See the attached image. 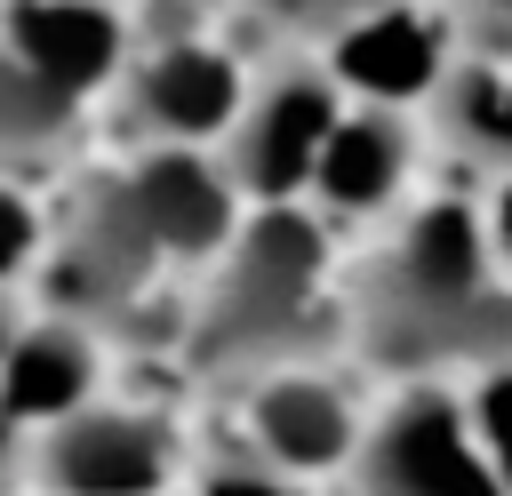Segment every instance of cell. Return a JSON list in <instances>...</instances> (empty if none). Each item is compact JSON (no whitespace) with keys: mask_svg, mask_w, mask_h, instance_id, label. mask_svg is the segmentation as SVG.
<instances>
[{"mask_svg":"<svg viewBox=\"0 0 512 496\" xmlns=\"http://www.w3.org/2000/svg\"><path fill=\"white\" fill-rule=\"evenodd\" d=\"M344 328L360 352L408 384H448L512 360V272L488 216L464 200L408 208L368 272L344 288Z\"/></svg>","mask_w":512,"mask_h":496,"instance_id":"cell-1","label":"cell"},{"mask_svg":"<svg viewBox=\"0 0 512 496\" xmlns=\"http://www.w3.org/2000/svg\"><path fill=\"white\" fill-rule=\"evenodd\" d=\"M344 328V288L328 256V224L312 208H248L216 248L208 288L184 312V360L224 384H256L272 368H304Z\"/></svg>","mask_w":512,"mask_h":496,"instance_id":"cell-2","label":"cell"},{"mask_svg":"<svg viewBox=\"0 0 512 496\" xmlns=\"http://www.w3.org/2000/svg\"><path fill=\"white\" fill-rule=\"evenodd\" d=\"M160 280H168V256L144 232V216L120 192V176H96V184L72 192V208H56L48 256H40L48 312L88 320V328H136V312H144V296Z\"/></svg>","mask_w":512,"mask_h":496,"instance_id":"cell-3","label":"cell"},{"mask_svg":"<svg viewBox=\"0 0 512 496\" xmlns=\"http://www.w3.org/2000/svg\"><path fill=\"white\" fill-rule=\"evenodd\" d=\"M344 88L328 80V64L312 48H296L288 64H272L264 80H248V104L232 120V136L216 144L224 176L240 184L248 208H304L312 192V168H320V144L336 136L344 120Z\"/></svg>","mask_w":512,"mask_h":496,"instance_id":"cell-4","label":"cell"},{"mask_svg":"<svg viewBox=\"0 0 512 496\" xmlns=\"http://www.w3.org/2000/svg\"><path fill=\"white\" fill-rule=\"evenodd\" d=\"M360 496H504L488 448L472 432V400L456 384H400L352 448Z\"/></svg>","mask_w":512,"mask_h":496,"instance_id":"cell-5","label":"cell"},{"mask_svg":"<svg viewBox=\"0 0 512 496\" xmlns=\"http://www.w3.org/2000/svg\"><path fill=\"white\" fill-rule=\"evenodd\" d=\"M120 128L144 144H200L216 152L248 104V72L232 48H216L200 24H168L152 40H136L128 72H120Z\"/></svg>","mask_w":512,"mask_h":496,"instance_id":"cell-6","label":"cell"},{"mask_svg":"<svg viewBox=\"0 0 512 496\" xmlns=\"http://www.w3.org/2000/svg\"><path fill=\"white\" fill-rule=\"evenodd\" d=\"M32 488L40 496H176L184 440L144 400H88L64 424L32 432Z\"/></svg>","mask_w":512,"mask_h":496,"instance_id":"cell-7","label":"cell"},{"mask_svg":"<svg viewBox=\"0 0 512 496\" xmlns=\"http://www.w3.org/2000/svg\"><path fill=\"white\" fill-rule=\"evenodd\" d=\"M360 432H368L360 400H352L320 360L272 368V376L240 384V440H248L256 464H272V472H288V480H312V488H320L328 472H352Z\"/></svg>","mask_w":512,"mask_h":496,"instance_id":"cell-8","label":"cell"},{"mask_svg":"<svg viewBox=\"0 0 512 496\" xmlns=\"http://www.w3.org/2000/svg\"><path fill=\"white\" fill-rule=\"evenodd\" d=\"M112 176H120V192L136 200V216H144V232L160 240L168 264H216V248H224V240L240 232V216H248L240 184H232L224 160L200 152V144H144V152H128Z\"/></svg>","mask_w":512,"mask_h":496,"instance_id":"cell-9","label":"cell"},{"mask_svg":"<svg viewBox=\"0 0 512 496\" xmlns=\"http://www.w3.org/2000/svg\"><path fill=\"white\" fill-rule=\"evenodd\" d=\"M328 64V80L352 96V104H384V112H408V104H432V88L448 80L456 64V24L432 8V0H392L376 16H360L352 32H336L328 48H312Z\"/></svg>","mask_w":512,"mask_h":496,"instance_id":"cell-10","label":"cell"},{"mask_svg":"<svg viewBox=\"0 0 512 496\" xmlns=\"http://www.w3.org/2000/svg\"><path fill=\"white\" fill-rule=\"evenodd\" d=\"M0 48L16 64H32L48 88H64L72 104L112 96L136 32L120 16V0H0Z\"/></svg>","mask_w":512,"mask_h":496,"instance_id":"cell-11","label":"cell"},{"mask_svg":"<svg viewBox=\"0 0 512 496\" xmlns=\"http://www.w3.org/2000/svg\"><path fill=\"white\" fill-rule=\"evenodd\" d=\"M416 168V136H408V112H384V104H344L336 136L320 144V168H312V192L304 208L320 224H360V216H384L400 200Z\"/></svg>","mask_w":512,"mask_h":496,"instance_id":"cell-12","label":"cell"},{"mask_svg":"<svg viewBox=\"0 0 512 496\" xmlns=\"http://www.w3.org/2000/svg\"><path fill=\"white\" fill-rule=\"evenodd\" d=\"M96 336H104V328H88V320L32 312V320L16 328V344H8V360H0V408H8L24 432H48V424H64L72 408H88L96 384H104V344H96Z\"/></svg>","mask_w":512,"mask_h":496,"instance_id":"cell-13","label":"cell"},{"mask_svg":"<svg viewBox=\"0 0 512 496\" xmlns=\"http://www.w3.org/2000/svg\"><path fill=\"white\" fill-rule=\"evenodd\" d=\"M424 112H432L440 144H456L464 160H480V168L512 176V56H496V48L456 56Z\"/></svg>","mask_w":512,"mask_h":496,"instance_id":"cell-14","label":"cell"},{"mask_svg":"<svg viewBox=\"0 0 512 496\" xmlns=\"http://www.w3.org/2000/svg\"><path fill=\"white\" fill-rule=\"evenodd\" d=\"M80 112H88V104H72L64 88H48L32 64H16V56L0 48V176H40V168H56V160L72 152V136H80Z\"/></svg>","mask_w":512,"mask_h":496,"instance_id":"cell-15","label":"cell"},{"mask_svg":"<svg viewBox=\"0 0 512 496\" xmlns=\"http://www.w3.org/2000/svg\"><path fill=\"white\" fill-rule=\"evenodd\" d=\"M264 16V32H280L288 48H328L336 32H352L360 16L392 8V0H248Z\"/></svg>","mask_w":512,"mask_h":496,"instance_id":"cell-16","label":"cell"},{"mask_svg":"<svg viewBox=\"0 0 512 496\" xmlns=\"http://www.w3.org/2000/svg\"><path fill=\"white\" fill-rule=\"evenodd\" d=\"M464 400H472V432H480V448H488V472H496V488L512 496V360H504V368H480V376L464 384Z\"/></svg>","mask_w":512,"mask_h":496,"instance_id":"cell-17","label":"cell"},{"mask_svg":"<svg viewBox=\"0 0 512 496\" xmlns=\"http://www.w3.org/2000/svg\"><path fill=\"white\" fill-rule=\"evenodd\" d=\"M48 256V216L24 200L16 176H0V288H16L24 272H40Z\"/></svg>","mask_w":512,"mask_h":496,"instance_id":"cell-18","label":"cell"},{"mask_svg":"<svg viewBox=\"0 0 512 496\" xmlns=\"http://www.w3.org/2000/svg\"><path fill=\"white\" fill-rule=\"evenodd\" d=\"M184 496H320L312 480H288V472H272V464H256L248 448L240 456H224V464H200L192 480H184Z\"/></svg>","mask_w":512,"mask_h":496,"instance_id":"cell-19","label":"cell"},{"mask_svg":"<svg viewBox=\"0 0 512 496\" xmlns=\"http://www.w3.org/2000/svg\"><path fill=\"white\" fill-rule=\"evenodd\" d=\"M464 24H472V48L512 56V0H464Z\"/></svg>","mask_w":512,"mask_h":496,"instance_id":"cell-20","label":"cell"},{"mask_svg":"<svg viewBox=\"0 0 512 496\" xmlns=\"http://www.w3.org/2000/svg\"><path fill=\"white\" fill-rule=\"evenodd\" d=\"M480 216H488V240H496V256H504V272H512V176H496V200H488Z\"/></svg>","mask_w":512,"mask_h":496,"instance_id":"cell-21","label":"cell"},{"mask_svg":"<svg viewBox=\"0 0 512 496\" xmlns=\"http://www.w3.org/2000/svg\"><path fill=\"white\" fill-rule=\"evenodd\" d=\"M16 456H24V424H16L8 408H0V480L16 472Z\"/></svg>","mask_w":512,"mask_h":496,"instance_id":"cell-22","label":"cell"},{"mask_svg":"<svg viewBox=\"0 0 512 496\" xmlns=\"http://www.w3.org/2000/svg\"><path fill=\"white\" fill-rule=\"evenodd\" d=\"M32 312L16 304V288H0V360H8V344H16V328H24Z\"/></svg>","mask_w":512,"mask_h":496,"instance_id":"cell-23","label":"cell"},{"mask_svg":"<svg viewBox=\"0 0 512 496\" xmlns=\"http://www.w3.org/2000/svg\"><path fill=\"white\" fill-rule=\"evenodd\" d=\"M168 8H176V24H200V16H208V8H224V0H168Z\"/></svg>","mask_w":512,"mask_h":496,"instance_id":"cell-24","label":"cell"}]
</instances>
